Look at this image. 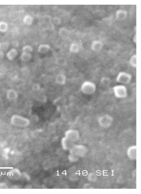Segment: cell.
<instances>
[{
    "label": "cell",
    "instance_id": "1",
    "mask_svg": "<svg viewBox=\"0 0 141 194\" xmlns=\"http://www.w3.org/2000/svg\"><path fill=\"white\" fill-rule=\"evenodd\" d=\"M10 123L15 127L25 128L29 126L30 122L27 118L18 115H14L10 119Z\"/></svg>",
    "mask_w": 141,
    "mask_h": 194
},
{
    "label": "cell",
    "instance_id": "2",
    "mask_svg": "<svg viewBox=\"0 0 141 194\" xmlns=\"http://www.w3.org/2000/svg\"><path fill=\"white\" fill-rule=\"evenodd\" d=\"M69 153L77 156L78 157H83L86 155L87 148L83 145H74L73 148L69 150Z\"/></svg>",
    "mask_w": 141,
    "mask_h": 194
},
{
    "label": "cell",
    "instance_id": "3",
    "mask_svg": "<svg viewBox=\"0 0 141 194\" xmlns=\"http://www.w3.org/2000/svg\"><path fill=\"white\" fill-rule=\"evenodd\" d=\"M81 91L85 94L91 95L95 93L96 90V86L95 83L90 81L84 82L81 85Z\"/></svg>",
    "mask_w": 141,
    "mask_h": 194
},
{
    "label": "cell",
    "instance_id": "4",
    "mask_svg": "<svg viewBox=\"0 0 141 194\" xmlns=\"http://www.w3.org/2000/svg\"><path fill=\"white\" fill-rule=\"evenodd\" d=\"M113 91L115 96L118 98L123 99L127 96V89L125 85H116L113 87Z\"/></svg>",
    "mask_w": 141,
    "mask_h": 194
},
{
    "label": "cell",
    "instance_id": "5",
    "mask_svg": "<svg viewBox=\"0 0 141 194\" xmlns=\"http://www.w3.org/2000/svg\"><path fill=\"white\" fill-rule=\"evenodd\" d=\"M113 122V117L109 115L102 116L98 119V123L102 128H109L111 126Z\"/></svg>",
    "mask_w": 141,
    "mask_h": 194
},
{
    "label": "cell",
    "instance_id": "6",
    "mask_svg": "<svg viewBox=\"0 0 141 194\" xmlns=\"http://www.w3.org/2000/svg\"><path fill=\"white\" fill-rule=\"evenodd\" d=\"M64 137L75 143L80 139V133L76 129H68L65 133Z\"/></svg>",
    "mask_w": 141,
    "mask_h": 194
},
{
    "label": "cell",
    "instance_id": "7",
    "mask_svg": "<svg viewBox=\"0 0 141 194\" xmlns=\"http://www.w3.org/2000/svg\"><path fill=\"white\" fill-rule=\"evenodd\" d=\"M131 79H132V76L128 73L126 72H121L117 76L116 80L119 83L123 84H127L130 82Z\"/></svg>",
    "mask_w": 141,
    "mask_h": 194
},
{
    "label": "cell",
    "instance_id": "8",
    "mask_svg": "<svg viewBox=\"0 0 141 194\" xmlns=\"http://www.w3.org/2000/svg\"><path fill=\"white\" fill-rule=\"evenodd\" d=\"M22 173L21 172L20 170L16 168L11 169L7 173V177L10 180L14 181L20 180L22 178Z\"/></svg>",
    "mask_w": 141,
    "mask_h": 194
},
{
    "label": "cell",
    "instance_id": "9",
    "mask_svg": "<svg viewBox=\"0 0 141 194\" xmlns=\"http://www.w3.org/2000/svg\"><path fill=\"white\" fill-rule=\"evenodd\" d=\"M127 155L128 158L131 160H136L137 157V146H130L127 150Z\"/></svg>",
    "mask_w": 141,
    "mask_h": 194
},
{
    "label": "cell",
    "instance_id": "10",
    "mask_svg": "<svg viewBox=\"0 0 141 194\" xmlns=\"http://www.w3.org/2000/svg\"><path fill=\"white\" fill-rule=\"evenodd\" d=\"M75 145V142L71 141L66 137L63 138L61 140V146L63 150H69Z\"/></svg>",
    "mask_w": 141,
    "mask_h": 194
},
{
    "label": "cell",
    "instance_id": "11",
    "mask_svg": "<svg viewBox=\"0 0 141 194\" xmlns=\"http://www.w3.org/2000/svg\"><path fill=\"white\" fill-rule=\"evenodd\" d=\"M6 97H7V99H8V100L10 102L14 101L18 99V93L14 89H9L7 92Z\"/></svg>",
    "mask_w": 141,
    "mask_h": 194
},
{
    "label": "cell",
    "instance_id": "12",
    "mask_svg": "<svg viewBox=\"0 0 141 194\" xmlns=\"http://www.w3.org/2000/svg\"><path fill=\"white\" fill-rule=\"evenodd\" d=\"M103 47V43L100 41H94L91 46L92 50L95 51H101Z\"/></svg>",
    "mask_w": 141,
    "mask_h": 194
},
{
    "label": "cell",
    "instance_id": "13",
    "mask_svg": "<svg viewBox=\"0 0 141 194\" xmlns=\"http://www.w3.org/2000/svg\"><path fill=\"white\" fill-rule=\"evenodd\" d=\"M18 56V51L15 48L11 49L6 53V57L9 60H14Z\"/></svg>",
    "mask_w": 141,
    "mask_h": 194
},
{
    "label": "cell",
    "instance_id": "14",
    "mask_svg": "<svg viewBox=\"0 0 141 194\" xmlns=\"http://www.w3.org/2000/svg\"><path fill=\"white\" fill-rule=\"evenodd\" d=\"M116 18L119 20H124L127 16V12L125 10L120 9L117 11L115 14Z\"/></svg>",
    "mask_w": 141,
    "mask_h": 194
},
{
    "label": "cell",
    "instance_id": "15",
    "mask_svg": "<svg viewBox=\"0 0 141 194\" xmlns=\"http://www.w3.org/2000/svg\"><path fill=\"white\" fill-rule=\"evenodd\" d=\"M66 78L63 73H59L56 78V82L60 85H64L66 83Z\"/></svg>",
    "mask_w": 141,
    "mask_h": 194
},
{
    "label": "cell",
    "instance_id": "16",
    "mask_svg": "<svg viewBox=\"0 0 141 194\" xmlns=\"http://www.w3.org/2000/svg\"><path fill=\"white\" fill-rule=\"evenodd\" d=\"M51 47L48 44H41L38 47V51L39 53H46L50 50Z\"/></svg>",
    "mask_w": 141,
    "mask_h": 194
},
{
    "label": "cell",
    "instance_id": "17",
    "mask_svg": "<svg viewBox=\"0 0 141 194\" xmlns=\"http://www.w3.org/2000/svg\"><path fill=\"white\" fill-rule=\"evenodd\" d=\"M31 57H32L31 53L22 52L20 58L22 61H24V62H27L31 59Z\"/></svg>",
    "mask_w": 141,
    "mask_h": 194
},
{
    "label": "cell",
    "instance_id": "18",
    "mask_svg": "<svg viewBox=\"0 0 141 194\" xmlns=\"http://www.w3.org/2000/svg\"><path fill=\"white\" fill-rule=\"evenodd\" d=\"M80 46L78 43H73L71 44L69 47V50L71 53H77L80 50Z\"/></svg>",
    "mask_w": 141,
    "mask_h": 194
},
{
    "label": "cell",
    "instance_id": "19",
    "mask_svg": "<svg viewBox=\"0 0 141 194\" xmlns=\"http://www.w3.org/2000/svg\"><path fill=\"white\" fill-rule=\"evenodd\" d=\"M33 18L30 15H26L24 16V18L23 19L24 23L25 24L28 25L31 24L33 22Z\"/></svg>",
    "mask_w": 141,
    "mask_h": 194
},
{
    "label": "cell",
    "instance_id": "20",
    "mask_svg": "<svg viewBox=\"0 0 141 194\" xmlns=\"http://www.w3.org/2000/svg\"><path fill=\"white\" fill-rule=\"evenodd\" d=\"M8 29V24L5 22H0V32H5Z\"/></svg>",
    "mask_w": 141,
    "mask_h": 194
},
{
    "label": "cell",
    "instance_id": "21",
    "mask_svg": "<svg viewBox=\"0 0 141 194\" xmlns=\"http://www.w3.org/2000/svg\"><path fill=\"white\" fill-rule=\"evenodd\" d=\"M9 46V43L6 42L0 43V51H6L7 49H8Z\"/></svg>",
    "mask_w": 141,
    "mask_h": 194
},
{
    "label": "cell",
    "instance_id": "22",
    "mask_svg": "<svg viewBox=\"0 0 141 194\" xmlns=\"http://www.w3.org/2000/svg\"><path fill=\"white\" fill-rule=\"evenodd\" d=\"M129 63L131 66L133 67H136L137 66V55H134L131 57L129 60Z\"/></svg>",
    "mask_w": 141,
    "mask_h": 194
},
{
    "label": "cell",
    "instance_id": "23",
    "mask_svg": "<svg viewBox=\"0 0 141 194\" xmlns=\"http://www.w3.org/2000/svg\"><path fill=\"white\" fill-rule=\"evenodd\" d=\"M88 179L89 181H90L91 182H95L98 179V177L96 174L93 173H91L90 174H89Z\"/></svg>",
    "mask_w": 141,
    "mask_h": 194
},
{
    "label": "cell",
    "instance_id": "24",
    "mask_svg": "<svg viewBox=\"0 0 141 194\" xmlns=\"http://www.w3.org/2000/svg\"><path fill=\"white\" fill-rule=\"evenodd\" d=\"M32 51H33V49H32V47L30 46V45H26L23 47L22 51L24 53H31Z\"/></svg>",
    "mask_w": 141,
    "mask_h": 194
},
{
    "label": "cell",
    "instance_id": "25",
    "mask_svg": "<svg viewBox=\"0 0 141 194\" xmlns=\"http://www.w3.org/2000/svg\"><path fill=\"white\" fill-rule=\"evenodd\" d=\"M68 32V30L66 28L63 27V28L60 29V31H59V34L61 36L64 37V36H67Z\"/></svg>",
    "mask_w": 141,
    "mask_h": 194
},
{
    "label": "cell",
    "instance_id": "26",
    "mask_svg": "<svg viewBox=\"0 0 141 194\" xmlns=\"http://www.w3.org/2000/svg\"><path fill=\"white\" fill-rule=\"evenodd\" d=\"M101 83H102L104 85H109L111 83V81L108 78L103 77L101 80Z\"/></svg>",
    "mask_w": 141,
    "mask_h": 194
},
{
    "label": "cell",
    "instance_id": "27",
    "mask_svg": "<svg viewBox=\"0 0 141 194\" xmlns=\"http://www.w3.org/2000/svg\"><path fill=\"white\" fill-rule=\"evenodd\" d=\"M69 160L71 162H77L78 161L79 158L77 156H75L73 154H69L68 157Z\"/></svg>",
    "mask_w": 141,
    "mask_h": 194
},
{
    "label": "cell",
    "instance_id": "28",
    "mask_svg": "<svg viewBox=\"0 0 141 194\" xmlns=\"http://www.w3.org/2000/svg\"><path fill=\"white\" fill-rule=\"evenodd\" d=\"M9 186L7 183L5 182H1L0 183V189H7L8 188Z\"/></svg>",
    "mask_w": 141,
    "mask_h": 194
},
{
    "label": "cell",
    "instance_id": "29",
    "mask_svg": "<svg viewBox=\"0 0 141 194\" xmlns=\"http://www.w3.org/2000/svg\"><path fill=\"white\" fill-rule=\"evenodd\" d=\"M53 21H54L55 24H60L61 23V19L58 17H56L53 19Z\"/></svg>",
    "mask_w": 141,
    "mask_h": 194
},
{
    "label": "cell",
    "instance_id": "30",
    "mask_svg": "<svg viewBox=\"0 0 141 194\" xmlns=\"http://www.w3.org/2000/svg\"><path fill=\"white\" fill-rule=\"evenodd\" d=\"M33 89L34 91H38L39 89H40V86L38 85V84H35V85H33Z\"/></svg>",
    "mask_w": 141,
    "mask_h": 194
},
{
    "label": "cell",
    "instance_id": "31",
    "mask_svg": "<svg viewBox=\"0 0 141 194\" xmlns=\"http://www.w3.org/2000/svg\"><path fill=\"white\" fill-rule=\"evenodd\" d=\"M4 56V53L3 51H0V59H2Z\"/></svg>",
    "mask_w": 141,
    "mask_h": 194
},
{
    "label": "cell",
    "instance_id": "32",
    "mask_svg": "<svg viewBox=\"0 0 141 194\" xmlns=\"http://www.w3.org/2000/svg\"><path fill=\"white\" fill-rule=\"evenodd\" d=\"M133 41H134V42L135 43H137V35L136 34L135 35L134 38H133Z\"/></svg>",
    "mask_w": 141,
    "mask_h": 194
}]
</instances>
